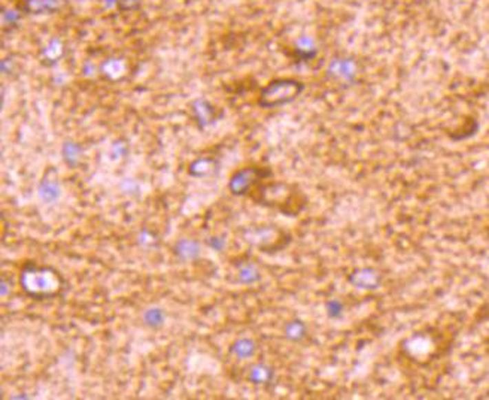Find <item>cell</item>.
Segmentation results:
<instances>
[{
	"mask_svg": "<svg viewBox=\"0 0 489 400\" xmlns=\"http://www.w3.org/2000/svg\"><path fill=\"white\" fill-rule=\"evenodd\" d=\"M23 292L34 300H48L59 297L66 292V279L52 266H39L34 261H27L20 274Z\"/></svg>",
	"mask_w": 489,
	"mask_h": 400,
	"instance_id": "obj_1",
	"label": "cell"
},
{
	"mask_svg": "<svg viewBox=\"0 0 489 400\" xmlns=\"http://www.w3.org/2000/svg\"><path fill=\"white\" fill-rule=\"evenodd\" d=\"M304 83L295 78H276L261 88L257 103L264 109H275L293 103L304 92Z\"/></svg>",
	"mask_w": 489,
	"mask_h": 400,
	"instance_id": "obj_2",
	"label": "cell"
},
{
	"mask_svg": "<svg viewBox=\"0 0 489 400\" xmlns=\"http://www.w3.org/2000/svg\"><path fill=\"white\" fill-rule=\"evenodd\" d=\"M258 193L260 197H253L260 202L261 205H267V206H276L279 211H282L288 215H294L297 212L302 211L300 205H295L293 202H297L295 196L291 192V187L282 184V183H276V184H267L258 187Z\"/></svg>",
	"mask_w": 489,
	"mask_h": 400,
	"instance_id": "obj_3",
	"label": "cell"
},
{
	"mask_svg": "<svg viewBox=\"0 0 489 400\" xmlns=\"http://www.w3.org/2000/svg\"><path fill=\"white\" fill-rule=\"evenodd\" d=\"M271 177L269 168L247 166L234 172L229 181V190L233 196H247L256 188L262 179Z\"/></svg>",
	"mask_w": 489,
	"mask_h": 400,
	"instance_id": "obj_4",
	"label": "cell"
},
{
	"mask_svg": "<svg viewBox=\"0 0 489 400\" xmlns=\"http://www.w3.org/2000/svg\"><path fill=\"white\" fill-rule=\"evenodd\" d=\"M15 6L27 17L57 15L69 6V0H17Z\"/></svg>",
	"mask_w": 489,
	"mask_h": 400,
	"instance_id": "obj_5",
	"label": "cell"
},
{
	"mask_svg": "<svg viewBox=\"0 0 489 400\" xmlns=\"http://www.w3.org/2000/svg\"><path fill=\"white\" fill-rule=\"evenodd\" d=\"M189 109H191V120L200 130L214 126L222 117L221 109L216 108L206 97L194 99L191 105H189Z\"/></svg>",
	"mask_w": 489,
	"mask_h": 400,
	"instance_id": "obj_6",
	"label": "cell"
},
{
	"mask_svg": "<svg viewBox=\"0 0 489 400\" xmlns=\"http://www.w3.org/2000/svg\"><path fill=\"white\" fill-rule=\"evenodd\" d=\"M327 75L334 81L352 84L358 77V63L351 57H334L327 66Z\"/></svg>",
	"mask_w": 489,
	"mask_h": 400,
	"instance_id": "obj_7",
	"label": "cell"
},
{
	"mask_svg": "<svg viewBox=\"0 0 489 400\" xmlns=\"http://www.w3.org/2000/svg\"><path fill=\"white\" fill-rule=\"evenodd\" d=\"M38 194L43 203H54L59 200L61 194V184L57 170L54 168H50L45 172L38 187Z\"/></svg>",
	"mask_w": 489,
	"mask_h": 400,
	"instance_id": "obj_8",
	"label": "cell"
},
{
	"mask_svg": "<svg viewBox=\"0 0 489 400\" xmlns=\"http://www.w3.org/2000/svg\"><path fill=\"white\" fill-rule=\"evenodd\" d=\"M348 281L358 290H377L384 279L373 268H358L351 272Z\"/></svg>",
	"mask_w": 489,
	"mask_h": 400,
	"instance_id": "obj_9",
	"label": "cell"
},
{
	"mask_svg": "<svg viewBox=\"0 0 489 400\" xmlns=\"http://www.w3.org/2000/svg\"><path fill=\"white\" fill-rule=\"evenodd\" d=\"M129 74V63L123 57L106 59L101 66V75L107 81H120Z\"/></svg>",
	"mask_w": 489,
	"mask_h": 400,
	"instance_id": "obj_10",
	"label": "cell"
},
{
	"mask_svg": "<svg viewBox=\"0 0 489 400\" xmlns=\"http://www.w3.org/2000/svg\"><path fill=\"white\" fill-rule=\"evenodd\" d=\"M175 256L183 261H196L202 257V243L197 239H179L174 245Z\"/></svg>",
	"mask_w": 489,
	"mask_h": 400,
	"instance_id": "obj_11",
	"label": "cell"
},
{
	"mask_svg": "<svg viewBox=\"0 0 489 400\" xmlns=\"http://www.w3.org/2000/svg\"><path fill=\"white\" fill-rule=\"evenodd\" d=\"M220 170V161L215 157H197L194 161L189 163V175L194 178H207Z\"/></svg>",
	"mask_w": 489,
	"mask_h": 400,
	"instance_id": "obj_12",
	"label": "cell"
},
{
	"mask_svg": "<svg viewBox=\"0 0 489 400\" xmlns=\"http://www.w3.org/2000/svg\"><path fill=\"white\" fill-rule=\"evenodd\" d=\"M293 52H294L297 60L309 61L316 57V54H318V48H316L315 39H312L311 36L304 34V36H300V38L294 42Z\"/></svg>",
	"mask_w": 489,
	"mask_h": 400,
	"instance_id": "obj_13",
	"label": "cell"
},
{
	"mask_svg": "<svg viewBox=\"0 0 489 400\" xmlns=\"http://www.w3.org/2000/svg\"><path fill=\"white\" fill-rule=\"evenodd\" d=\"M66 56V45L59 38H52L45 47L42 48V59L50 66L57 65V63Z\"/></svg>",
	"mask_w": 489,
	"mask_h": 400,
	"instance_id": "obj_14",
	"label": "cell"
},
{
	"mask_svg": "<svg viewBox=\"0 0 489 400\" xmlns=\"http://www.w3.org/2000/svg\"><path fill=\"white\" fill-rule=\"evenodd\" d=\"M273 378H275V369L269 365H264V363H258V365L252 366L248 374L249 383L253 386L270 384L271 381H273Z\"/></svg>",
	"mask_w": 489,
	"mask_h": 400,
	"instance_id": "obj_15",
	"label": "cell"
},
{
	"mask_svg": "<svg viewBox=\"0 0 489 400\" xmlns=\"http://www.w3.org/2000/svg\"><path fill=\"white\" fill-rule=\"evenodd\" d=\"M84 148L75 141H66L61 145V157L69 168H76L83 157Z\"/></svg>",
	"mask_w": 489,
	"mask_h": 400,
	"instance_id": "obj_16",
	"label": "cell"
},
{
	"mask_svg": "<svg viewBox=\"0 0 489 400\" xmlns=\"http://www.w3.org/2000/svg\"><path fill=\"white\" fill-rule=\"evenodd\" d=\"M230 352L234 357H238L240 360H247L256 356L257 352V343L249 338H239L238 341H234L230 347Z\"/></svg>",
	"mask_w": 489,
	"mask_h": 400,
	"instance_id": "obj_17",
	"label": "cell"
},
{
	"mask_svg": "<svg viewBox=\"0 0 489 400\" xmlns=\"http://www.w3.org/2000/svg\"><path fill=\"white\" fill-rule=\"evenodd\" d=\"M284 334L289 342H302L307 336V326L300 318H294L285 324Z\"/></svg>",
	"mask_w": 489,
	"mask_h": 400,
	"instance_id": "obj_18",
	"label": "cell"
},
{
	"mask_svg": "<svg viewBox=\"0 0 489 400\" xmlns=\"http://www.w3.org/2000/svg\"><path fill=\"white\" fill-rule=\"evenodd\" d=\"M239 283L243 286H253L261 281V272L260 269L251 261H244L239 266L238 272Z\"/></svg>",
	"mask_w": 489,
	"mask_h": 400,
	"instance_id": "obj_19",
	"label": "cell"
},
{
	"mask_svg": "<svg viewBox=\"0 0 489 400\" xmlns=\"http://www.w3.org/2000/svg\"><path fill=\"white\" fill-rule=\"evenodd\" d=\"M166 318H167L166 311L160 306L148 308L142 315V320H143L145 326L149 327V329H156V330L161 329V327L165 326Z\"/></svg>",
	"mask_w": 489,
	"mask_h": 400,
	"instance_id": "obj_20",
	"label": "cell"
},
{
	"mask_svg": "<svg viewBox=\"0 0 489 400\" xmlns=\"http://www.w3.org/2000/svg\"><path fill=\"white\" fill-rule=\"evenodd\" d=\"M23 17H24V14L15 5L14 6H5L3 12H2V29H3V32L15 30L17 27H18V24H20Z\"/></svg>",
	"mask_w": 489,
	"mask_h": 400,
	"instance_id": "obj_21",
	"label": "cell"
},
{
	"mask_svg": "<svg viewBox=\"0 0 489 400\" xmlns=\"http://www.w3.org/2000/svg\"><path fill=\"white\" fill-rule=\"evenodd\" d=\"M325 312H327L331 320H339L343 312H345V305H343L340 299H330L327 300V303H325Z\"/></svg>",
	"mask_w": 489,
	"mask_h": 400,
	"instance_id": "obj_22",
	"label": "cell"
},
{
	"mask_svg": "<svg viewBox=\"0 0 489 400\" xmlns=\"http://www.w3.org/2000/svg\"><path fill=\"white\" fill-rule=\"evenodd\" d=\"M145 0H114L115 8L123 14L136 12L143 6Z\"/></svg>",
	"mask_w": 489,
	"mask_h": 400,
	"instance_id": "obj_23",
	"label": "cell"
},
{
	"mask_svg": "<svg viewBox=\"0 0 489 400\" xmlns=\"http://www.w3.org/2000/svg\"><path fill=\"white\" fill-rule=\"evenodd\" d=\"M138 241L142 247L148 248V247H154V245H157V236L154 234L151 230L143 229V230H141V233L138 236Z\"/></svg>",
	"mask_w": 489,
	"mask_h": 400,
	"instance_id": "obj_24",
	"label": "cell"
},
{
	"mask_svg": "<svg viewBox=\"0 0 489 400\" xmlns=\"http://www.w3.org/2000/svg\"><path fill=\"white\" fill-rule=\"evenodd\" d=\"M206 243L211 250L216 252H222L225 247H227V239H225V236H212V238L206 241Z\"/></svg>",
	"mask_w": 489,
	"mask_h": 400,
	"instance_id": "obj_25",
	"label": "cell"
},
{
	"mask_svg": "<svg viewBox=\"0 0 489 400\" xmlns=\"http://www.w3.org/2000/svg\"><path fill=\"white\" fill-rule=\"evenodd\" d=\"M11 290H12L11 284H9L5 278H2V281H0V296L6 297L9 294V292H11Z\"/></svg>",
	"mask_w": 489,
	"mask_h": 400,
	"instance_id": "obj_26",
	"label": "cell"
},
{
	"mask_svg": "<svg viewBox=\"0 0 489 400\" xmlns=\"http://www.w3.org/2000/svg\"><path fill=\"white\" fill-rule=\"evenodd\" d=\"M488 236H489V229H488Z\"/></svg>",
	"mask_w": 489,
	"mask_h": 400,
	"instance_id": "obj_27",
	"label": "cell"
}]
</instances>
